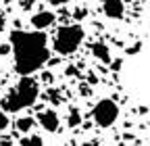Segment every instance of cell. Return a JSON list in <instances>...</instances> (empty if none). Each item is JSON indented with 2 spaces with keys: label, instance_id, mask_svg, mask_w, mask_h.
<instances>
[{
  "label": "cell",
  "instance_id": "cell-16",
  "mask_svg": "<svg viewBox=\"0 0 150 146\" xmlns=\"http://www.w3.org/2000/svg\"><path fill=\"white\" fill-rule=\"evenodd\" d=\"M4 25H6V17H4V15H0V33L4 31Z\"/></svg>",
  "mask_w": 150,
  "mask_h": 146
},
{
  "label": "cell",
  "instance_id": "cell-4",
  "mask_svg": "<svg viewBox=\"0 0 150 146\" xmlns=\"http://www.w3.org/2000/svg\"><path fill=\"white\" fill-rule=\"evenodd\" d=\"M92 119L98 127L106 130V127L115 125L119 119V104L110 98H102L96 102V106L92 108Z\"/></svg>",
  "mask_w": 150,
  "mask_h": 146
},
{
  "label": "cell",
  "instance_id": "cell-9",
  "mask_svg": "<svg viewBox=\"0 0 150 146\" xmlns=\"http://www.w3.org/2000/svg\"><path fill=\"white\" fill-rule=\"evenodd\" d=\"M33 125H35V119H31V117H21V119H17V130L21 132V134H27Z\"/></svg>",
  "mask_w": 150,
  "mask_h": 146
},
{
  "label": "cell",
  "instance_id": "cell-3",
  "mask_svg": "<svg viewBox=\"0 0 150 146\" xmlns=\"http://www.w3.org/2000/svg\"><path fill=\"white\" fill-rule=\"evenodd\" d=\"M83 38H86V31H83L81 25H77V23L75 25H63L54 33L52 48H54L56 54H61V57H69V54H73L79 48Z\"/></svg>",
  "mask_w": 150,
  "mask_h": 146
},
{
  "label": "cell",
  "instance_id": "cell-8",
  "mask_svg": "<svg viewBox=\"0 0 150 146\" xmlns=\"http://www.w3.org/2000/svg\"><path fill=\"white\" fill-rule=\"evenodd\" d=\"M92 54L100 63H110V50H108V46L104 42H94L92 44Z\"/></svg>",
  "mask_w": 150,
  "mask_h": 146
},
{
  "label": "cell",
  "instance_id": "cell-5",
  "mask_svg": "<svg viewBox=\"0 0 150 146\" xmlns=\"http://www.w3.org/2000/svg\"><path fill=\"white\" fill-rule=\"evenodd\" d=\"M38 123H40L46 132L54 134V132H59L61 119H59V115H56V111H52V108H46V111H40V113H38Z\"/></svg>",
  "mask_w": 150,
  "mask_h": 146
},
{
  "label": "cell",
  "instance_id": "cell-15",
  "mask_svg": "<svg viewBox=\"0 0 150 146\" xmlns=\"http://www.w3.org/2000/svg\"><path fill=\"white\" fill-rule=\"evenodd\" d=\"M8 52H11V44H0V57H4Z\"/></svg>",
  "mask_w": 150,
  "mask_h": 146
},
{
  "label": "cell",
  "instance_id": "cell-14",
  "mask_svg": "<svg viewBox=\"0 0 150 146\" xmlns=\"http://www.w3.org/2000/svg\"><path fill=\"white\" fill-rule=\"evenodd\" d=\"M48 4H52V6H63V4H67V2H71V0H46Z\"/></svg>",
  "mask_w": 150,
  "mask_h": 146
},
{
  "label": "cell",
  "instance_id": "cell-7",
  "mask_svg": "<svg viewBox=\"0 0 150 146\" xmlns=\"http://www.w3.org/2000/svg\"><path fill=\"white\" fill-rule=\"evenodd\" d=\"M54 13H50V11H40V13H35L33 17H31V25L35 27V29H46V27H50L52 23H54Z\"/></svg>",
  "mask_w": 150,
  "mask_h": 146
},
{
  "label": "cell",
  "instance_id": "cell-17",
  "mask_svg": "<svg viewBox=\"0 0 150 146\" xmlns=\"http://www.w3.org/2000/svg\"><path fill=\"white\" fill-rule=\"evenodd\" d=\"M138 50H140V44H136V46H131V48H127V52H129V54H136Z\"/></svg>",
  "mask_w": 150,
  "mask_h": 146
},
{
  "label": "cell",
  "instance_id": "cell-2",
  "mask_svg": "<svg viewBox=\"0 0 150 146\" xmlns=\"http://www.w3.org/2000/svg\"><path fill=\"white\" fill-rule=\"evenodd\" d=\"M38 96H40V84L29 75H21L19 84L0 100V104H2L4 113H19L23 108L35 104Z\"/></svg>",
  "mask_w": 150,
  "mask_h": 146
},
{
  "label": "cell",
  "instance_id": "cell-13",
  "mask_svg": "<svg viewBox=\"0 0 150 146\" xmlns=\"http://www.w3.org/2000/svg\"><path fill=\"white\" fill-rule=\"evenodd\" d=\"M73 15H75V19H77V21H81V19H83V17L88 15V11H86V9H77V11H75Z\"/></svg>",
  "mask_w": 150,
  "mask_h": 146
},
{
  "label": "cell",
  "instance_id": "cell-18",
  "mask_svg": "<svg viewBox=\"0 0 150 146\" xmlns=\"http://www.w3.org/2000/svg\"><path fill=\"white\" fill-rule=\"evenodd\" d=\"M33 2H38V0H23V9H29Z\"/></svg>",
  "mask_w": 150,
  "mask_h": 146
},
{
  "label": "cell",
  "instance_id": "cell-10",
  "mask_svg": "<svg viewBox=\"0 0 150 146\" xmlns=\"http://www.w3.org/2000/svg\"><path fill=\"white\" fill-rule=\"evenodd\" d=\"M67 123H69V127H77V125L81 123V113H79V108H77V106H73L71 111H69V119H67Z\"/></svg>",
  "mask_w": 150,
  "mask_h": 146
},
{
  "label": "cell",
  "instance_id": "cell-19",
  "mask_svg": "<svg viewBox=\"0 0 150 146\" xmlns=\"http://www.w3.org/2000/svg\"><path fill=\"white\" fill-rule=\"evenodd\" d=\"M42 79H44V82H48V84H50V82H52V75H50V73H44V75H42Z\"/></svg>",
  "mask_w": 150,
  "mask_h": 146
},
{
  "label": "cell",
  "instance_id": "cell-1",
  "mask_svg": "<svg viewBox=\"0 0 150 146\" xmlns=\"http://www.w3.org/2000/svg\"><path fill=\"white\" fill-rule=\"evenodd\" d=\"M11 50L15 57V71L19 75H31L38 69H42L50 59L48 40L42 29H15L11 33Z\"/></svg>",
  "mask_w": 150,
  "mask_h": 146
},
{
  "label": "cell",
  "instance_id": "cell-12",
  "mask_svg": "<svg viewBox=\"0 0 150 146\" xmlns=\"http://www.w3.org/2000/svg\"><path fill=\"white\" fill-rule=\"evenodd\" d=\"M6 127H8V117H6L4 111H0V134H2Z\"/></svg>",
  "mask_w": 150,
  "mask_h": 146
},
{
  "label": "cell",
  "instance_id": "cell-6",
  "mask_svg": "<svg viewBox=\"0 0 150 146\" xmlns=\"http://www.w3.org/2000/svg\"><path fill=\"white\" fill-rule=\"evenodd\" d=\"M102 11L108 19H121L125 13V4H123V0H104Z\"/></svg>",
  "mask_w": 150,
  "mask_h": 146
},
{
  "label": "cell",
  "instance_id": "cell-11",
  "mask_svg": "<svg viewBox=\"0 0 150 146\" xmlns=\"http://www.w3.org/2000/svg\"><path fill=\"white\" fill-rule=\"evenodd\" d=\"M21 144L23 146H27V144H38L40 146V144H44V140L40 136H25V138H21Z\"/></svg>",
  "mask_w": 150,
  "mask_h": 146
}]
</instances>
